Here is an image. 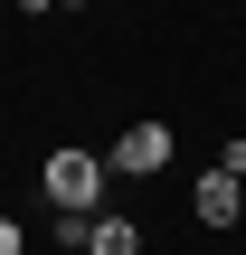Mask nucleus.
<instances>
[{"mask_svg": "<svg viewBox=\"0 0 246 255\" xmlns=\"http://www.w3.org/2000/svg\"><path fill=\"white\" fill-rule=\"evenodd\" d=\"M104 180H114L104 151H47V161H38V199H47L57 218H95V208H104Z\"/></svg>", "mask_w": 246, "mask_h": 255, "instance_id": "nucleus-1", "label": "nucleus"}, {"mask_svg": "<svg viewBox=\"0 0 246 255\" xmlns=\"http://www.w3.org/2000/svg\"><path fill=\"white\" fill-rule=\"evenodd\" d=\"M104 170H123V180H152V170H171V123H123V142L104 151Z\"/></svg>", "mask_w": 246, "mask_h": 255, "instance_id": "nucleus-2", "label": "nucleus"}, {"mask_svg": "<svg viewBox=\"0 0 246 255\" xmlns=\"http://www.w3.org/2000/svg\"><path fill=\"white\" fill-rule=\"evenodd\" d=\"M190 218H199V227H237V218H246V189L228 180V170H218V161L190 180Z\"/></svg>", "mask_w": 246, "mask_h": 255, "instance_id": "nucleus-3", "label": "nucleus"}, {"mask_svg": "<svg viewBox=\"0 0 246 255\" xmlns=\"http://www.w3.org/2000/svg\"><path fill=\"white\" fill-rule=\"evenodd\" d=\"M85 255H142V227H133V218H95Z\"/></svg>", "mask_w": 246, "mask_h": 255, "instance_id": "nucleus-4", "label": "nucleus"}, {"mask_svg": "<svg viewBox=\"0 0 246 255\" xmlns=\"http://www.w3.org/2000/svg\"><path fill=\"white\" fill-rule=\"evenodd\" d=\"M0 255H28V227L19 218H0Z\"/></svg>", "mask_w": 246, "mask_h": 255, "instance_id": "nucleus-5", "label": "nucleus"}, {"mask_svg": "<svg viewBox=\"0 0 246 255\" xmlns=\"http://www.w3.org/2000/svg\"><path fill=\"white\" fill-rule=\"evenodd\" d=\"M218 170H228V180L246 189V142H228V151H218Z\"/></svg>", "mask_w": 246, "mask_h": 255, "instance_id": "nucleus-6", "label": "nucleus"}, {"mask_svg": "<svg viewBox=\"0 0 246 255\" xmlns=\"http://www.w3.org/2000/svg\"><path fill=\"white\" fill-rule=\"evenodd\" d=\"M38 9H85V0H38Z\"/></svg>", "mask_w": 246, "mask_h": 255, "instance_id": "nucleus-7", "label": "nucleus"}]
</instances>
